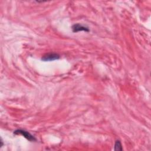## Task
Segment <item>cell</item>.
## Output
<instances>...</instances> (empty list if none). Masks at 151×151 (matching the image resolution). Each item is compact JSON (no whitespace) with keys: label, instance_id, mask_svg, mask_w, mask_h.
<instances>
[{"label":"cell","instance_id":"cell-4","mask_svg":"<svg viewBox=\"0 0 151 151\" xmlns=\"http://www.w3.org/2000/svg\"><path fill=\"white\" fill-rule=\"evenodd\" d=\"M122 146L119 140H116L114 144V150H122Z\"/></svg>","mask_w":151,"mask_h":151},{"label":"cell","instance_id":"cell-2","mask_svg":"<svg viewBox=\"0 0 151 151\" xmlns=\"http://www.w3.org/2000/svg\"><path fill=\"white\" fill-rule=\"evenodd\" d=\"M60 58V55L56 53H49L42 57V60L44 61H54L55 60H58Z\"/></svg>","mask_w":151,"mask_h":151},{"label":"cell","instance_id":"cell-3","mask_svg":"<svg viewBox=\"0 0 151 151\" xmlns=\"http://www.w3.org/2000/svg\"><path fill=\"white\" fill-rule=\"evenodd\" d=\"M72 29L73 31L74 32H79V31H86V32H88L89 31V29L88 27L83 26L80 24H74L72 26Z\"/></svg>","mask_w":151,"mask_h":151},{"label":"cell","instance_id":"cell-1","mask_svg":"<svg viewBox=\"0 0 151 151\" xmlns=\"http://www.w3.org/2000/svg\"><path fill=\"white\" fill-rule=\"evenodd\" d=\"M14 133L15 134H21L22 136H23L24 137H25L27 139H28V140L31 141V142H34L36 141V139L35 138V137L34 136H32V134H31L29 132L24 130H17L15 131L14 132Z\"/></svg>","mask_w":151,"mask_h":151}]
</instances>
